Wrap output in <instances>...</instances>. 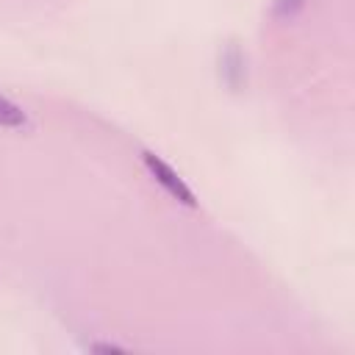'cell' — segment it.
Here are the masks:
<instances>
[{
	"label": "cell",
	"mask_w": 355,
	"mask_h": 355,
	"mask_svg": "<svg viewBox=\"0 0 355 355\" xmlns=\"http://www.w3.org/2000/svg\"><path fill=\"white\" fill-rule=\"evenodd\" d=\"M31 122H28V114L14 103V100H8V97H3L0 94V128H14V130H19V128H28Z\"/></svg>",
	"instance_id": "7a4b0ae2"
},
{
	"label": "cell",
	"mask_w": 355,
	"mask_h": 355,
	"mask_svg": "<svg viewBox=\"0 0 355 355\" xmlns=\"http://www.w3.org/2000/svg\"><path fill=\"white\" fill-rule=\"evenodd\" d=\"M141 161H144V166L150 169V175L175 197V200H180L183 205H189V208H194L197 205V197H194V191L186 186V180L166 164V161H161L158 155H153V153H141Z\"/></svg>",
	"instance_id": "6da1fadb"
},
{
	"label": "cell",
	"mask_w": 355,
	"mask_h": 355,
	"mask_svg": "<svg viewBox=\"0 0 355 355\" xmlns=\"http://www.w3.org/2000/svg\"><path fill=\"white\" fill-rule=\"evenodd\" d=\"M302 6H305V0H275V8L272 11H275L277 19H291Z\"/></svg>",
	"instance_id": "3957f363"
},
{
	"label": "cell",
	"mask_w": 355,
	"mask_h": 355,
	"mask_svg": "<svg viewBox=\"0 0 355 355\" xmlns=\"http://www.w3.org/2000/svg\"><path fill=\"white\" fill-rule=\"evenodd\" d=\"M92 349L94 352H122V347H116V344H94Z\"/></svg>",
	"instance_id": "277c9868"
}]
</instances>
